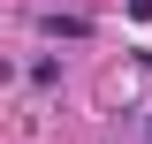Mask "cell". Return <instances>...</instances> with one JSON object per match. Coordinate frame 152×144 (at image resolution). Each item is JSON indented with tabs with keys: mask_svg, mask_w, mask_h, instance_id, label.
Returning a JSON list of instances; mask_svg holds the SVG:
<instances>
[{
	"mask_svg": "<svg viewBox=\"0 0 152 144\" xmlns=\"http://www.w3.org/2000/svg\"><path fill=\"white\" fill-rule=\"evenodd\" d=\"M84 31H91L84 15H46V38H84Z\"/></svg>",
	"mask_w": 152,
	"mask_h": 144,
	"instance_id": "1",
	"label": "cell"
}]
</instances>
